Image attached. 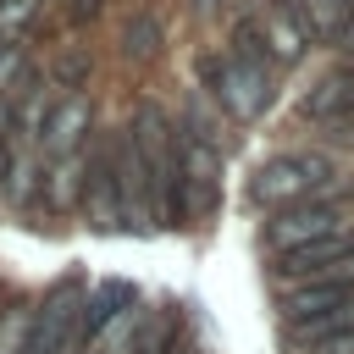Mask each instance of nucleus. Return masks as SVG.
<instances>
[{
	"instance_id": "obj_9",
	"label": "nucleus",
	"mask_w": 354,
	"mask_h": 354,
	"mask_svg": "<svg viewBox=\"0 0 354 354\" xmlns=\"http://www.w3.org/2000/svg\"><path fill=\"white\" fill-rule=\"evenodd\" d=\"M304 116L321 122V127H343V122H354V66L326 72V77L304 94Z\"/></svg>"
},
{
	"instance_id": "obj_5",
	"label": "nucleus",
	"mask_w": 354,
	"mask_h": 354,
	"mask_svg": "<svg viewBox=\"0 0 354 354\" xmlns=\"http://www.w3.org/2000/svg\"><path fill=\"white\" fill-rule=\"evenodd\" d=\"M343 227H348L343 205H332V199H304V205H282V210L266 221V243L282 254V249H299V243L326 238V232H343Z\"/></svg>"
},
{
	"instance_id": "obj_14",
	"label": "nucleus",
	"mask_w": 354,
	"mask_h": 354,
	"mask_svg": "<svg viewBox=\"0 0 354 354\" xmlns=\"http://www.w3.org/2000/svg\"><path fill=\"white\" fill-rule=\"evenodd\" d=\"M266 44H271L277 61H293L304 50V33H299V22H288V11H271L266 17Z\"/></svg>"
},
{
	"instance_id": "obj_11",
	"label": "nucleus",
	"mask_w": 354,
	"mask_h": 354,
	"mask_svg": "<svg viewBox=\"0 0 354 354\" xmlns=\"http://www.w3.org/2000/svg\"><path fill=\"white\" fill-rule=\"evenodd\" d=\"M122 310H133V288H127V282H100V288L88 293V304H83V343H94Z\"/></svg>"
},
{
	"instance_id": "obj_19",
	"label": "nucleus",
	"mask_w": 354,
	"mask_h": 354,
	"mask_svg": "<svg viewBox=\"0 0 354 354\" xmlns=\"http://www.w3.org/2000/svg\"><path fill=\"white\" fill-rule=\"evenodd\" d=\"M299 354H354V326L348 332H332V337H321V343H310Z\"/></svg>"
},
{
	"instance_id": "obj_8",
	"label": "nucleus",
	"mask_w": 354,
	"mask_h": 354,
	"mask_svg": "<svg viewBox=\"0 0 354 354\" xmlns=\"http://www.w3.org/2000/svg\"><path fill=\"white\" fill-rule=\"evenodd\" d=\"M216 183H221V160H216L210 138L183 144V216H205L216 199Z\"/></svg>"
},
{
	"instance_id": "obj_15",
	"label": "nucleus",
	"mask_w": 354,
	"mask_h": 354,
	"mask_svg": "<svg viewBox=\"0 0 354 354\" xmlns=\"http://www.w3.org/2000/svg\"><path fill=\"white\" fill-rule=\"evenodd\" d=\"M88 72H94V66H88V55H77V50H61V55L50 61V83H55V88H83Z\"/></svg>"
},
{
	"instance_id": "obj_23",
	"label": "nucleus",
	"mask_w": 354,
	"mask_h": 354,
	"mask_svg": "<svg viewBox=\"0 0 354 354\" xmlns=\"http://www.w3.org/2000/svg\"><path fill=\"white\" fill-rule=\"evenodd\" d=\"M83 354H88V348H83Z\"/></svg>"
},
{
	"instance_id": "obj_17",
	"label": "nucleus",
	"mask_w": 354,
	"mask_h": 354,
	"mask_svg": "<svg viewBox=\"0 0 354 354\" xmlns=\"http://www.w3.org/2000/svg\"><path fill=\"white\" fill-rule=\"evenodd\" d=\"M22 77H28V72H22V44H6V50H0V94H11Z\"/></svg>"
},
{
	"instance_id": "obj_16",
	"label": "nucleus",
	"mask_w": 354,
	"mask_h": 354,
	"mask_svg": "<svg viewBox=\"0 0 354 354\" xmlns=\"http://www.w3.org/2000/svg\"><path fill=\"white\" fill-rule=\"evenodd\" d=\"M28 337V310H0V354H22Z\"/></svg>"
},
{
	"instance_id": "obj_6",
	"label": "nucleus",
	"mask_w": 354,
	"mask_h": 354,
	"mask_svg": "<svg viewBox=\"0 0 354 354\" xmlns=\"http://www.w3.org/2000/svg\"><path fill=\"white\" fill-rule=\"evenodd\" d=\"M111 171H116V194H122V227H144L149 216V177H144V155L133 127L111 133Z\"/></svg>"
},
{
	"instance_id": "obj_2",
	"label": "nucleus",
	"mask_w": 354,
	"mask_h": 354,
	"mask_svg": "<svg viewBox=\"0 0 354 354\" xmlns=\"http://www.w3.org/2000/svg\"><path fill=\"white\" fill-rule=\"evenodd\" d=\"M83 304H88V293H83L77 277L55 282V288L44 293V304L28 310L22 354H77V348H88V343H83Z\"/></svg>"
},
{
	"instance_id": "obj_3",
	"label": "nucleus",
	"mask_w": 354,
	"mask_h": 354,
	"mask_svg": "<svg viewBox=\"0 0 354 354\" xmlns=\"http://www.w3.org/2000/svg\"><path fill=\"white\" fill-rule=\"evenodd\" d=\"M326 188H332V160L326 155H277V160H266L260 171H254V183H249V199L254 205H304V199H326Z\"/></svg>"
},
{
	"instance_id": "obj_22",
	"label": "nucleus",
	"mask_w": 354,
	"mask_h": 354,
	"mask_svg": "<svg viewBox=\"0 0 354 354\" xmlns=\"http://www.w3.org/2000/svg\"><path fill=\"white\" fill-rule=\"evenodd\" d=\"M332 6H354V0H332Z\"/></svg>"
},
{
	"instance_id": "obj_18",
	"label": "nucleus",
	"mask_w": 354,
	"mask_h": 354,
	"mask_svg": "<svg viewBox=\"0 0 354 354\" xmlns=\"http://www.w3.org/2000/svg\"><path fill=\"white\" fill-rule=\"evenodd\" d=\"M39 11V0H6L0 6V33H17V28H28V17Z\"/></svg>"
},
{
	"instance_id": "obj_7",
	"label": "nucleus",
	"mask_w": 354,
	"mask_h": 354,
	"mask_svg": "<svg viewBox=\"0 0 354 354\" xmlns=\"http://www.w3.org/2000/svg\"><path fill=\"white\" fill-rule=\"evenodd\" d=\"M83 210L94 227H122V194H116V171H111V133L94 144L88 166H83Z\"/></svg>"
},
{
	"instance_id": "obj_1",
	"label": "nucleus",
	"mask_w": 354,
	"mask_h": 354,
	"mask_svg": "<svg viewBox=\"0 0 354 354\" xmlns=\"http://www.w3.org/2000/svg\"><path fill=\"white\" fill-rule=\"evenodd\" d=\"M133 138H138L144 177H149V216L177 221L183 216V138H177V127L166 122L160 105H138Z\"/></svg>"
},
{
	"instance_id": "obj_20",
	"label": "nucleus",
	"mask_w": 354,
	"mask_h": 354,
	"mask_svg": "<svg viewBox=\"0 0 354 354\" xmlns=\"http://www.w3.org/2000/svg\"><path fill=\"white\" fill-rule=\"evenodd\" d=\"M100 6L105 0H66V17L72 22H88V17H100Z\"/></svg>"
},
{
	"instance_id": "obj_13",
	"label": "nucleus",
	"mask_w": 354,
	"mask_h": 354,
	"mask_svg": "<svg viewBox=\"0 0 354 354\" xmlns=\"http://www.w3.org/2000/svg\"><path fill=\"white\" fill-rule=\"evenodd\" d=\"M122 55H127V61H155V55H160V22H155L149 11L127 17V28H122Z\"/></svg>"
},
{
	"instance_id": "obj_21",
	"label": "nucleus",
	"mask_w": 354,
	"mask_h": 354,
	"mask_svg": "<svg viewBox=\"0 0 354 354\" xmlns=\"http://www.w3.org/2000/svg\"><path fill=\"white\" fill-rule=\"evenodd\" d=\"M343 39H348V50H354V22H348V28H343Z\"/></svg>"
},
{
	"instance_id": "obj_10",
	"label": "nucleus",
	"mask_w": 354,
	"mask_h": 354,
	"mask_svg": "<svg viewBox=\"0 0 354 354\" xmlns=\"http://www.w3.org/2000/svg\"><path fill=\"white\" fill-rule=\"evenodd\" d=\"M88 122H94L88 100H83V94H66V100L50 105V116H44V127H39V144H44L50 155H72L77 138L88 133Z\"/></svg>"
},
{
	"instance_id": "obj_12",
	"label": "nucleus",
	"mask_w": 354,
	"mask_h": 354,
	"mask_svg": "<svg viewBox=\"0 0 354 354\" xmlns=\"http://www.w3.org/2000/svg\"><path fill=\"white\" fill-rule=\"evenodd\" d=\"M127 354H177V315L171 310H149L127 343Z\"/></svg>"
},
{
	"instance_id": "obj_4",
	"label": "nucleus",
	"mask_w": 354,
	"mask_h": 354,
	"mask_svg": "<svg viewBox=\"0 0 354 354\" xmlns=\"http://www.w3.org/2000/svg\"><path fill=\"white\" fill-rule=\"evenodd\" d=\"M205 77H210V94L232 111V116H260V105L271 100V83H266V66H254V61H238V55H227V61H205Z\"/></svg>"
}]
</instances>
